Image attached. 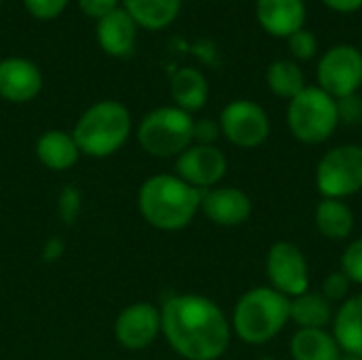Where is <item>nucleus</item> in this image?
<instances>
[{
    "label": "nucleus",
    "mask_w": 362,
    "mask_h": 360,
    "mask_svg": "<svg viewBox=\"0 0 362 360\" xmlns=\"http://www.w3.org/2000/svg\"><path fill=\"white\" fill-rule=\"evenodd\" d=\"M231 323L204 295H174L161 308V335L187 360H218L231 344Z\"/></svg>",
    "instance_id": "obj_1"
},
{
    "label": "nucleus",
    "mask_w": 362,
    "mask_h": 360,
    "mask_svg": "<svg viewBox=\"0 0 362 360\" xmlns=\"http://www.w3.org/2000/svg\"><path fill=\"white\" fill-rule=\"evenodd\" d=\"M202 193L176 174H157L142 182L138 208L142 219L159 231H180L202 210Z\"/></svg>",
    "instance_id": "obj_2"
},
{
    "label": "nucleus",
    "mask_w": 362,
    "mask_h": 360,
    "mask_svg": "<svg viewBox=\"0 0 362 360\" xmlns=\"http://www.w3.org/2000/svg\"><path fill=\"white\" fill-rule=\"evenodd\" d=\"M291 320V299L272 286L246 291L231 316V331L250 346H263L278 337Z\"/></svg>",
    "instance_id": "obj_3"
},
{
    "label": "nucleus",
    "mask_w": 362,
    "mask_h": 360,
    "mask_svg": "<svg viewBox=\"0 0 362 360\" xmlns=\"http://www.w3.org/2000/svg\"><path fill=\"white\" fill-rule=\"evenodd\" d=\"M132 134L129 110L115 100H104L89 106L74 125V140L81 155L102 159L115 155Z\"/></svg>",
    "instance_id": "obj_4"
},
{
    "label": "nucleus",
    "mask_w": 362,
    "mask_h": 360,
    "mask_svg": "<svg viewBox=\"0 0 362 360\" xmlns=\"http://www.w3.org/2000/svg\"><path fill=\"white\" fill-rule=\"evenodd\" d=\"M339 106L320 87H305L288 102L286 123L291 134L303 144L327 142L339 125Z\"/></svg>",
    "instance_id": "obj_5"
},
{
    "label": "nucleus",
    "mask_w": 362,
    "mask_h": 360,
    "mask_svg": "<svg viewBox=\"0 0 362 360\" xmlns=\"http://www.w3.org/2000/svg\"><path fill=\"white\" fill-rule=\"evenodd\" d=\"M193 117L178 106L155 108L140 121L138 142L153 157H178L193 144Z\"/></svg>",
    "instance_id": "obj_6"
},
{
    "label": "nucleus",
    "mask_w": 362,
    "mask_h": 360,
    "mask_svg": "<svg viewBox=\"0 0 362 360\" xmlns=\"http://www.w3.org/2000/svg\"><path fill=\"white\" fill-rule=\"evenodd\" d=\"M316 189L322 197L346 199L362 191V146L339 144L316 166Z\"/></svg>",
    "instance_id": "obj_7"
},
{
    "label": "nucleus",
    "mask_w": 362,
    "mask_h": 360,
    "mask_svg": "<svg viewBox=\"0 0 362 360\" xmlns=\"http://www.w3.org/2000/svg\"><path fill=\"white\" fill-rule=\"evenodd\" d=\"M318 87L335 100L356 95L362 87V51L354 45H335L318 62Z\"/></svg>",
    "instance_id": "obj_8"
},
{
    "label": "nucleus",
    "mask_w": 362,
    "mask_h": 360,
    "mask_svg": "<svg viewBox=\"0 0 362 360\" xmlns=\"http://www.w3.org/2000/svg\"><path fill=\"white\" fill-rule=\"evenodd\" d=\"M265 272L272 289L288 299H295L310 291V263L303 250L293 242L280 240L272 244L265 259Z\"/></svg>",
    "instance_id": "obj_9"
},
{
    "label": "nucleus",
    "mask_w": 362,
    "mask_h": 360,
    "mask_svg": "<svg viewBox=\"0 0 362 360\" xmlns=\"http://www.w3.org/2000/svg\"><path fill=\"white\" fill-rule=\"evenodd\" d=\"M223 136L240 149H257L269 138V117L252 100H233L221 112Z\"/></svg>",
    "instance_id": "obj_10"
},
{
    "label": "nucleus",
    "mask_w": 362,
    "mask_h": 360,
    "mask_svg": "<svg viewBox=\"0 0 362 360\" xmlns=\"http://www.w3.org/2000/svg\"><path fill=\"white\" fill-rule=\"evenodd\" d=\"M227 157L216 144H191L176 157V176L204 191L214 189L227 174Z\"/></svg>",
    "instance_id": "obj_11"
},
{
    "label": "nucleus",
    "mask_w": 362,
    "mask_h": 360,
    "mask_svg": "<svg viewBox=\"0 0 362 360\" xmlns=\"http://www.w3.org/2000/svg\"><path fill=\"white\" fill-rule=\"evenodd\" d=\"M115 339L127 350H144L161 335V310L148 301L123 308L115 320Z\"/></svg>",
    "instance_id": "obj_12"
},
{
    "label": "nucleus",
    "mask_w": 362,
    "mask_h": 360,
    "mask_svg": "<svg viewBox=\"0 0 362 360\" xmlns=\"http://www.w3.org/2000/svg\"><path fill=\"white\" fill-rule=\"evenodd\" d=\"M202 212L218 227H240L250 219L252 202L238 187H214L202 193Z\"/></svg>",
    "instance_id": "obj_13"
},
{
    "label": "nucleus",
    "mask_w": 362,
    "mask_h": 360,
    "mask_svg": "<svg viewBox=\"0 0 362 360\" xmlns=\"http://www.w3.org/2000/svg\"><path fill=\"white\" fill-rule=\"evenodd\" d=\"M42 76L36 64L23 57H6L0 62V98L23 104L38 95Z\"/></svg>",
    "instance_id": "obj_14"
},
{
    "label": "nucleus",
    "mask_w": 362,
    "mask_h": 360,
    "mask_svg": "<svg viewBox=\"0 0 362 360\" xmlns=\"http://www.w3.org/2000/svg\"><path fill=\"white\" fill-rule=\"evenodd\" d=\"M255 11L259 25L276 38L293 36L305 25L308 17L303 0H257Z\"/></svg>",
    "instance_id": "obj_15"
},
{
    "label": "nucleus",
    "mask_w": 362,
    "mask_h": 360,
    "mask_svg": "<svg viewBox=\"0 0 362 360\" xmlns=\"http://www.w3.org/2000/svg\"><path fill=\"white\" fill-rule=\"evenodd\" d=\"M98 42L100 47L115 57L129 55L136 42V21L125 8H115L112 13L98 19Z\"/></svg>",
    "instance_id": "obj_16"
},
{
    "label": "nucleus",
    "mask_w": 362,
    "mask_h": 360,
    "mask_svg": "<svg viewBox=\"0 0 362 360\" xmlns=\"http://www.w3.org/2000/svg\"><path fill=\"white\" fill-rule=\"evenodd\" d=\"M36 157L45 168L53 172H64L76 166L81 149L72 134L62 129H49L36 140Z\"/></svg>",
    "instance_id": "obj_17"
},
{
    "label": "nucleus",
    "mask_w": 362,
    "mask_h": 360,
    "mask_svg": "<svg viewBox=\"0 0 362 360\" xmlns=\"http://www.w3.org/2000/svg\"><path fill=\"white\" fill-rule=\"evenodd\" d=\"M333 337L344 354L362 356V295L348 297L333 316Z\"/></svg>",
    "instance_id": "obj_18"
},
{
    "label": "nucleus",
    "mask_w": 362,
    "mask_h": 360,
    "mask_svg": "<svg viewBox=\"0 0 362 360\" xmlns=\"http://www.w3.org/2000/svg\"><path fill=\"white\" fill-rule=\"evenodd\" d=\"M288 350L293 360H339L344 354L327 329H297Z\"/></svg>",
    "instance_id": "obj_19"
},
{
    "label": "nucleus",
    "mask_w": 362,
    "mask_h": 360,
    "mask_svg": "<svg viewBox=\"0 0 362 360\" xmlns=\"http://www.w3.org/2000/svg\"><path fill=\"white\" fill-rule=\"evenodd\" d=\"M170 91L178 108L185 112H197L208 102V81L197 68H180L170 81Z\"/></svg>",
    "instance_id": "obj_20"
},
{
    "label": "nucleus",
    "mask_w": 362,
    "mask_h": 360,
    "mask_svg": "<svg viewBox=\"0 0 362 360\" xmlns=\"http://www.w3.org/2000/svg\"><path fill=\"white\" fill-rule=\"evenodd\" d=\"M314 221L318 231L333 242H341L350 238L354 229V212L344 199H329L322 197L320 204L316 206Z\"/></svg>",
    "instance_id": "obj_21"
},
{
    "label": "nucleus",
    "mask_w": 362,
    "mask_h": 360,
    "mask_svg": "<svg viewBox=\"0 0 362 360\" xmlns=\"http://www.w3.org/2000/svg\"><path fill=\"white\" fill-rule=\"evenodd\" d=\"M331 301L322 293H303L291 299V320L299 329H327L333 323Z\"/></svg>",
    "instance_id": "obj_22"
},
{
    "label": "nucleus",
    "mask_w": 362,
    "mask_h": 360,
    "mask_svg": "<svg viewBox=\"0 0 362 360\" xmlns=\"http://www.w3.org/2000/svg\"><path fill=\"white\" fill-rule=\"evenodd\" d=\"M123 4L138 25L161 30L176 19L182 0H123Z\"/></svg>",
    "instance_id": "obj_23"
},
{
    "label": "nucleus",
    "mask_w": 362,
    "mask_h": 360,
    "mask_svg": "<svg viewBox=\"0 0 362 360\" xmlns=\"http://www.w3.org/2000/svg\"><path fill=\"white\" fill-rule=\"evenodd\" d=\"M267 87L274 95L291 102L308 85H305V74L295 59H276L267 68Z\"/></svg>",
    "instance_id": "obj_24"
},
{
    "label": "nucleus",
    "mask_w": 362,
    "mask_h": 360,
    "mask_svg": "<svg viewBox=\"0 0 362 360\" xmlns=\"http://www.w3.org/2000/svg\"><path fill=\"white\" fill-rule=\"evenodd\" d=\"M288 51L293 55L295 62H308L316 55L318 51V40L314 36V32L301 28L299 32H295L293 36H288Z\"/></svg>",
    "instance_id": "obj_25"
},
{
    "label": "nucleus",
    "mask_w": 362,
    "mask_h": 360,
    "mask_svg": "<svg viewBox=\"0 0 362 360\" xmlns=\"http://www.w3.org/2000/svg\"><path fill=\"white\" fill-rule=\"evenodd\" d=\"M352 284L362 286V238L348 244V248L341 255V267H339Z\"/></svg>",
    "instance_id": "obj_26"
},
{
    "label": "nucleus",
    "mask_w": 362,
    "mask_h": 360,
    "mask_svg": "<svg viewBox=\"0 0 362 360\" xmlns=\"http://www.w3.org/2000/svg\"><path fill=\"white\" fill-rule=\"evenodd\" d=\"M350 286H352L350 278L341 269H337V272H333V274H329L325 278V282H322V295L331 303L333 301H346L348 295H350Z\"/></svg>",
    "instance_id": "obj_27"
},
{
    "label": "nucleus",
    "mask_w": 362,
    "mask_h": 360,
    "mask_svg": "<svg viewBox=\"0 0 362 360\" xmlns=\"http://www.w3.org/2000/svg\"><path fill=\"white\" fill-rule=\"evenodd\" d=\"M57 210L66 225H72L76 221V216L81 214V193L76 191V187H72V185L64 187V191L57 199Z\"/></svg>",
    "instance_id": "obj_28"
},
{
    "label": "nucleus",
    "mask_w": 362,
    "mask_h": 360,
    "mask_svg": "<svg viewBox=\"0 0 362 360\" xmlns=\"http://www.w3.org/2000/svg\"><path fill=\"white\" fill-rule=\"evenodd\" d=\"M221 136V123L214 119H197L193 123V144H216Z\"/></svg>",
    "instance_id": "obj_29"
},
{
    "label": "nucleus",
    "mask_w": 362,
    "mask_h": 360,
    "mask_svg": "<svg viewBox=\"0 0 362 360\" xmlns=\"http://www.w3.org/2000/svg\"><path fill=\"white\" fill-rule=\"evenodd\" d=\"M23 2H25L28 11L38 19H53L68 4V0H23Z\"/></svg>",
    "instance_id": "obj_30"
},
{
    "label": "nucleus",
    "mask_w": 362,
    "mask_h": 360,
    "mask_svg": "<svg viewBox=\"0 0 362 360\" xmlns=\"http://www.w3.org/2000/svg\"><path fill=\"white\" fill-rule=\"evenodd\" d=\"M78 4H81V11L85 15L102 19L104 15H108L117 8L119 0H78Z\"/></svg>",
    "instance_id": "obj_31"
},
{
    "label": "nucleus",
    "mask_w": 362,
    "mask_h": 360,
    "mask_svg": "<svg viewBox=\"0 0 362 360\" xmlns=\"http://www.w3.org/2000/svg\"><path fill=\"white\" fill-rule=\"evenodd\" d=\"M337 106H339V119L350 121V123H356L362 119V102L358 100V95L337 100Z\"/></svg>",
    "instance_id": "obj_32"
},
{
    "label": "nucleus",
    "mask_w": 362,
    "mask_h": 360,
    "mask_svg": "<svg viewBox=\"0 0 362 360\" xmlns=\"http://www.w3.org/2000/svg\"><path fill=\"white\" fill-rule=\"evenodd\" d=\"M62 252H64V242H62L59 238H51V240H47V244H45L42 261H45V263H53V261H57V259L62 257Z\"/></svg>",
    "instance_id": "obj_33"
},
{
    "label": "nucleus",
    "mask_w": 362,
    "mask_h": 360,
    "mask_svg": "<svg viewBox=\"0 0 362 360\" xmlns=\"http://www.w3.org/2000/svg\"><path fill=\"white\" fill-rule=\"evenodd\" d=\"M322 2L337 13H356L362 8V0H322Z\"/></svg>",
    "instance_id": "obj_34"
},
{
    "label": "nucleus",
    "mask_w": 362,
    "mask_h": 360,
    "mask_svg": "<svg viewBox=\"0 0 362 360\" xmlns=\"http://www.w3.org/2000/svg\"><path fill=\"white\" fill-rule=\"evenodd\" d=\"M339 360H362V356H358V354H341Z\"/></svg>",
    "instance_id": "obj_35"
},
{
    "label": "nucleus",
    "mask_w": 362,
    "mask_h": 360,
    "mask_svg": "<svg viewBox=\"0 0 362 360\" xmlns=\"http://www.w3.org/2000/svg\"><path fill=\"white\" fill-rule=\"evenodd\" d=\"M259 360H278V359H272V356H265V359H259Z\"/></svg>",
    "instance_id": "obj_36"
},
{
    "label": "nucleus",
    "mask_w": 362,
    "mask_h": 360,
    "mask_svg": "<svg viewBox=\"0 0 362 360\" xmlns=\"http://www.w3.org/2000/svg\"><path fill=\"white\" fill-rule=\"evenodd\" d=\"M0 2H2V0H0Z\"/></svg>",
    "instance_id": "obj_37"
}]
</instances>
